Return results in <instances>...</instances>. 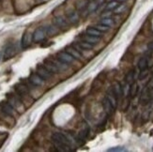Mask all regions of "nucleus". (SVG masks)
<instances>
[{"label":"nucleus","instance_id":"nucleus-19","mask_svg":"<svg viewBox=\"0 0 153 152\" xmlns=\"http://www.w3.org/2000/svg\"><path fill=\"white\" fill-rule=\"evenodd\" d=\"M99 4L97 1H95V0H93V1H89L88 4V7H86V9L85 10V12H88V13H91V12H94L98 8H99Z\"/></svg>","mask_w":153,"mask_h":152},{"label":"nucleus","instance_id":"nucleus-29","mask_svg":"<svg viewBox=\"0 0 153 152\" xmlns=\"http://www.w3.org/2000/svg\"><path fill=\"white\" fill-rule=\"evenodd\" d=\"M118 5H119V2H117V0H112V1H110L108 3V5L106 6L105 10H115Z\"/></svg>","mask_w":153,"mask_h":152},{"label":"nucleus","instance_id":"nucleus-33","mask_svg":"<svg viewBox=\"0 0 153 152\" xmlns=\"http://www.w3.org/2000/svg\"><path fill=\"white\" fill-rule=\"evenodd\" d=\"M113 13L111 12V10H106V11H104L102 14V18H108V17H111Z\"/></svg>","mask_w":153,"mask_h":152},{"label":"nucleus","instance_id":"nucleus-40","mask_svg":"<svg viewBox=\"0 0 153 152\" xmlns=\"http://www.w3.org/2000/svg\"><path fill=\"white\" fill-rule=\"evenodd\" d=\"M107 1H109V2H110V1H112V0H107Z\"/></svg>","mask_w":153,"mask_h":152},{"label":"nucleus","instance_id":"nucleus-34","mask_svg":"<svg viewBox=\"0 0 153 152\" xmlns=\"http://www.w3.org/2000/svg\"><path fill=\"white\" fill-rule=\"evenodd\" d=\"M129 100L128 99H126V100L123 102V104H122V110L125 111V110H127L128 109V106H129Z\"/></svg>","mask_w":153,"mask_h":152},{"label":"nucleus","instance_id":"nucleus-27","mask_svg":"<svg viewBox=\"0 0 153 152\" xmlns=\"http://www.w3.org/2000/svg\"><path fill=\"white\" fill-rule=\"evenodd\" d=\"M88 135V127H85L84 129H82L81 130L79 131V135L78 138L80 140H85L86 137Z\"/></svg>","mask_w":153,"mask_h":152},{"label":"nucleus","instance_id":"nucleus-13","mask_svg":"<svg viewBox=\"0 0 153 152\" xmlns=\"http://www.w3.org/2000/svg\"><path fill=\"white\" fill-rule=\"evenodd\" d=\"M102 107H103V110L106 114H107L108 116L112 115L113 112H114L115 108L114 106L112 105V103L110 102V101L108 100L107 98H104L103 101H102Z\"/></svg>","mask_w":153,"mask_h":152},{"label":"nucleus","instance_id":"nucleus-16","mask_svg":"<svg viewBox=\"0 0 153 152\" xmlns=\"http://www.w3.org/2000/svg\"><path fill=\"white\" fill-rule=\"evenodd\" d=\"M106 98L108 99V100L110 101V102L112 103V105L114 106V108L116 109L117 108V100L118 99L117 98L116 94L114 93V91H113V89L111 88L110 90H108L107 92V96H106Z\"/></svg>","mask_w":153,"mask_h":152},{"label":"nucleus","instance_id":"nucleus-20","mask_svg":"<svg viewBox=\"0 0 153 152\" xmlns=\"http://www.w3.org/2000/svg\"><path fill=\"white\" fill-rule=\"evenodd\" d=\"M148 65H149V59H148L147 56H144V57L139 59V61H138V69L140 70H143L147 69Z\"/></svg>","mask_w":153,"mask_h":152},{"label":"nucleus","instance_id":"nucleus-8","mask_svg":"<svg viewBox=\"0 0 153 152\" xmlns=\"http://www.w3.org/2000/svg\"><path fill=\"white\" fill-rule=\"evenodd\" d=\"M29 82L34 85V87H42L44 85V79H42L41 76H39L37 72H32L29 76Z\"/></svg>","mask_w":153,"mask_h":152},{"label":"nucleus","instance_id":"nucleus-4","mask_svg":"<svg viewBox=\"0 0 153 152\" xmlns=\"http://www.w3.org/2000/svg\"><path fill=\"white\" fill-rule=\"evenodd\" d=\"M37 73L41 76L42 79H44L45 81H48V80H50V79L52 78V76H53V72H51L47 68L45 67L44 66V64L43 65H38L37 66Z\"/></svg>","mask_w":153,"mask_h":152},{"label":"nucleus","instance_id":"nucleus-37","mask_svg":"<svg viewBox=\"0 0 153 152\" xmlns=\"http://www.w3.org/2000/svg\"><path fill=\"white\" fill-rule=\"evenodd\" d=\"M96 1L98 2V4H99V5H101L102 3H103V2L105 1V0H96Z\"/></svg>","mask_w":153,"mask_h":152},{"label":"nucleus","instance_id":"nucleus-3","mask_svg":"<svg viewBox=\"0 0 153 152\" xmlns=\"http://www.w3.org/2000/svg\"><path fill=\"white\" fill-rule=\"evenodd\" d=\"M46 36H47V33H46V27H38L34 33L32 34L33 37V42H42V41H44Z\"/></svg>","mask_w":153,"mask_h":152},{"label":"nucleus","instance_id":"nucleus-35","mask_svg":"<svg viewBox=\"0 0 153 152\" xmlns=\"http://www.w3.org/2000/svg\"><path fill=\"white\" fill-rule=\"evenodd\" d=\"M124 149H120V148H110L109 151H123Z\"/></svg>","mask_w":153,"mask_h":152},{"label":"nucleus","instance_id":"nucleus-21","mask_svg":"<svg viewBox=\"0 0 153 152\" xmlns=\"http://www.w3.org/2000/svg\"><path fill=\"white\" fill-rule=\"evenodd\" d=\"M100 37H95V36H90V35H85L84 36V41L88 42L91 44H97L99 42H100Z\"/></svg>","mask_w":153,"mask_h":152},{"label":"nucleus","instance_id":"nucleus-7","mask_svg":"<svg viewBox=\"0 0 153 152\" xmlns=\"http://www.w3.org/2000/svg\"><path fill=\"white\" fill-rule=\"evenodd\" d=\"M57 58L60 61H62L63 63H66V64H71L76 60V59L71 55H70L67 51L66 52H59L57 54Z\"/></svg>","mask_w":153,"mask_h":152},{"label":"nucleus","instance_id":"nucleus-41","mask_svg":"<svg viewBox=\"0 0 153 152\" xmlns=\"http://www.w3.org/2000/svg\"><path fill=\"white\" fill-rule=\"evenodd\" d=\"M88 1H93V0H88Z\"/></svg>","mask_w":153,"mask_h":152},{"label":"nucleus","instance_id":"nucleus-39","mask_svg":"<svg viewBox=\"0 0 153 152\" xmlns=\"http://www.w3.org/2000/svg\"><path fill=\"white\" fill-rule=\"evenodd\" d=\"M1 58H2V56H1V54H0V60H1Z\"/></svg>","mask_w":153,"mask_h":152},{"label":"nucleus","instance_id":"nucleus-22","mask_svg":"<svg viewBox=\"0 0 153 152\" xmlns=\"http://www.w3.org/2000/svg\"><path fill=\"white\" fill-rule=\"evenodd\" d=\"M88 0H80L76 3V9L77 10H80V11H84L86 7H88Z\"/></svg>","mask_w":153,"mask_h":152},{"label":"nucleus","instance_id":"nucleus-18","mask_svg":"<svg viewBox=\"0 0 153 152\" xmlns=\"http://www.w3.org/2000/svg\"><path fill=\"white\" fill-rule=\"evenodd\" d=\"M113 91H114V93L116 94L117 98L119 99L122 95H123V91H122V87H121V85L116 82L114 85H113V87H112Z\"/></svg>","mask_w":153,"mask_h":152},{"label":"nucleus","instance_id":"nucleus-24","mask_svg":"<svg viewBox=\"0 0 153 152\" xmlns=\"http://www.w3.org/2000/svg\"><path fill=\"white\" fill-rule=\"evenodd\" d=\"M134 70H131L128 71V73L126 74V77H125V81L126 83H128L129 85L134 83Z\"/></svg>","mask_w":153,"mask_h":152},{"label":"nucleus","instance_id":"nucleus-1","mask_svg":"<svg viewBox=\"0 0 153 152\" xmlns=\"http://www.w3.org/2000/svg\"><path fill=\"white\" fill-rule=\"evenodd\" d=\"M8 102L11 105V106L14 108L19 113H23L25 109V104L21 101V99L19 98V96H15L13 94H9L8 95Z\"/></svg>","mask_w":153,"mask_h":152},{"label":"nucleus","instance_id":"nucleus-26","mask_svg":"<svg viewBox=\"0 0 153 152\" xmlns=\"http://www.w3.org/2000/svg\"><path fill=\"white\" fill-rule=\"evenodd\" d=\"M101 24H102L104 25H107V26H109V27H111V26H113V25L115 24V21H114V19H112L111 17L102 18L101 20Z\"/></svg>","mask_w":153,"mask_h":152},{"label":"nucleus","instance_id":"nucleus-32","mask_svg":"<svg viewBox=\"0 0 153 152\" xmlns=\"http://www.w3.org/2000/svg\"><path fill=\"white\" fill-rule=\"evenodd\" d=\"M148 75H149V71L147 70V69L141 70L140 74H139V80H144V79L147 77Z\"/></svg>","mask_w":153,"mask_h":152},{"label":"nucleus","instance_id":"nucleus-11","mask_svg":"<svg viewBox=\"0 0 153 152\" xmlns=\"http://www.w3.org/2000/svg\"><path fill=\"white\" fill-rule=\"evenodd\" d=\"M67 19L70 24H76L80 21V15L77 10H71L67 12Z\"/></svg>","mask_w":153,"mask_h":152},{"label":"nucleus","instance_id":"nucleus-9","mask_svg":"<svg viewBox=\"0 0 153 152\" xmlns=\"http://www.w3.org/2000/svg\"><path fill=\"white\" fill-rule=\"evenodd\" d=\"M33 42V37L32 34H30L29 32H25V34L23 35L22 41H21V46L23 49L28 48Z\"/></svg>","mask_w":153,"mask_h":152},{"label":"nucleus","instance_id":"nucleus-28","mask_svg":"<svg viewBox=\"0 0 153 152\" xmlns=\"http://www.w3.org/2000/svg\"><path fill=\"white\" fill-rule=\"evenodd\" d=\"M78 45H79L82 49H84V50H90V49L93 48V44H91V43H89V42H85V41L80 42Z\"/></svg>","mask_w":153,"mask_h":152},{"label":"nucleus","instance_id":"nucleus-25","mask_svg":"<svg viewBox=\"0 0 153 152\" xmlns=\"http://www.w3.org/2000/svg\"><path fill=\"white\" fill-rule=\"evenodd\" d=\"M137 92H138V85L136 83H132L130 87V91H129L130 96L131 98H134L137 94Z\"/></svg>","mask_w":153,"mask_h":152},{"label":"nucleus","instance_id":"nucleus-15","mask_svg":"<svg viewBox=\"0 0 153 152\" xmlns=\"http://www.w3.org/2000/svg\"><path fill=\"white\" fill-rule=\"evenodd\" d=\"M66 51H67L70 55H71L72 56H74L76 60H83V56L80 54V52L75 49L74 47H68L67 49H66Z\"/></svg>","mask_w":153,"mask_h":152},{"label":"nucleus","instance_id":"nucleus-17","mask_svg":"<svg viewBox=\"0 0 153 152\" xmlns=\"http://www.w3.org/2000/svg\"><path fill=\"white\" fill-rule=\"evenodd\" d=\"M46 33H47V36L50 37H54L59 34V28L56 24L54 25H49L46 27Z\"/></svg>","mask_w":153,"mask_h":152},{"label":"nucleus","instance_id":"nucleus-31","mask_svg":"<svg viewBox=\"0 0 153 152\" xmlns=\"http://www.w3.org/2000/svg\"><path fill=\"white\" fill-rule=\"evenodd\" d=\"M95 28L96 29H98L99 31H101V32H107L108 30H109V26H107V25H104V24H101L100 23L99 24H97L96 26H95Z\"/></svg>","mask_w":153,"mask_h":152},{"label":"nucleus","instance_id":"nucleus-38","mask_svg":"<svg viewBox=\"0 0 153 152\" xmlns=\"http://www.w3.org/2000/svg\"><path fill=\"white\" fill-rule=\"evenodd\" d=\"M117 1L120 3V2H125V1H127V0H117Z\"/></svg>","mask_w":153,"mask_h":152},{"label":"nucleus","instance_id":"nucleus-2","mask_svg":"<svg viewBox=\"0 0 153 152\" xmlns=\"http://www.w3.org/2000/svg\"><path fill=\"white\" fill-rule=\"evenodd\" d=\"M18 53V49H17V46L15 44H9L4 50V54H3V59L5 61L7 60H10V59L13 58L16 54Z\"/></svg>","mask_w":153,"mask_h":152},{"label":"nucleus","instance_id":"nucleus-10","mask_svg":"<svg viewBox=\"0 0 153 152\" xmlns=\"http://www.w3.org/2000/svg\"><path fill=\"white\" fill-rule=\"evenodd\" d=\"M0 119L3 120L6 124L10 125V126H14V124H15L14 116H11L7 113H5L1 108H0Z\"/></svg>","mask_w":153,"mask_h":152},{"label":"nucleus","instance_id":"nucleus-14","mask_svg":"<svg viewBox=\"0 0 153 152\" xmlns=\"http://www.w3.org/2000/svg\"><path fill=\"white\" fill-rule=\"evenodd\" d=\"M0 108H1L5 113H7L11 116H15V109L13 108L9 102H1L0 103Z\"/></svg>","mask_w":153,"mask_h":152},{"label":"nucleus","instance_id":"nucleus-23","mask_svg":"<svg viewBox=\"0 0 153 152\" xmlns=\"http://www.w3.org/2000/svg\"><path fill=\"white\" fill-rule=\"evenodd\" d=\"M86 34L88 35H90V36H95V37H100L101 38L102 36V33L101 31H99L98 29H96L95 27H88L86 28Z\"/></svg>","mask_w":153,"mask_h":152},{"label":"nucleus","instance_id":"nucleus-6","mask_svg":"<svg viewBox=\"0 0 153 152\" xmlns=\"http://www.w3.org/2000/svg\"><path fill=\"white\" fill-rule=\"evenodd\" d=\"M54 24L57 26L59 29L62 30H68L70 28V22L68 19H66L63 16H57L54 20Z\"/></svg>","mask_w":153,"mask_h":152},{"label":"nucleus","instance_id":"nucleus-36","mask_svg":"<svg viewBox=\"0 0 153 152\" xmlns=\"http://www.w3.org/2000/svg\"><path fill=\"white\" fill-rule=\"evenodd\" d=\"M149 51H153V42L149 44Z\"/></svg>","mask_w":153,"mask_h":152},{"label":"nucleus","instance_id":"nucleus-5","mask_svg":"<svg viewBox=\"0 0 153 152\" xmlns=\"http://www.w3.org/2000/svg\"><path fill=\"white\" fill-rule=\"evenodd\" d=\"M52 140L54 143L57 144H63V145H67V146L71 147V143L68 139V137H66L63 133H54L52 134Z\"/></svg>","mask_w":153,"mask_h":152},{"label":"nucleus","instance_id":"nucleus-12","mask_svg":"<svg viewBox=\"0 0 153 152\" xmlns=\"http://www.w3.org/2000/svg\"><path fill=\"white\" fill-rule=\"evenodd\" d=\"M44 66L51 72H53V73H58V72H59V70L57 69V67L56 66V64L54 63V61H53L52 58L45 59V60H44Z\"/></svg>","mask_w":153,"mask_h":152},{"label":"nucleus","instance_id":"nucleus-30","mask_svg":"<svg viewBox=\"0 0 153 152\" xmlns=\"http://www.w3.org/2000/svg\"><path fill=\"white\" fill-rule=\"evenodd\" d=\"M126 5L125 4H121V5H118L117 8L114 10V12L116 13V14H120V13H123L125 10H126Z\"/></svg>","mask_w":153,"mask_h":152}]
</instances>
